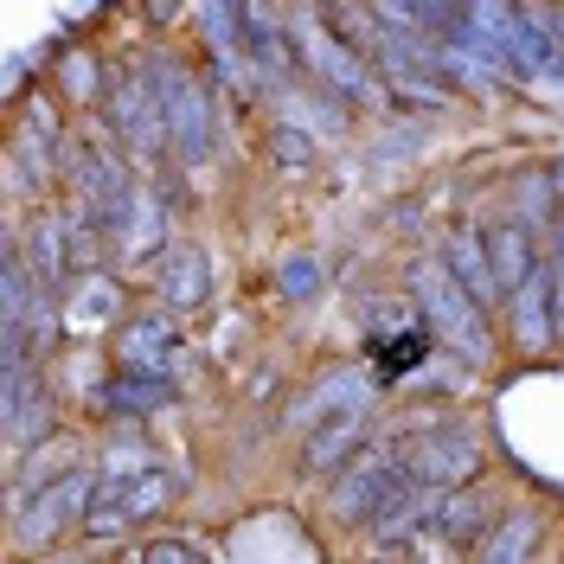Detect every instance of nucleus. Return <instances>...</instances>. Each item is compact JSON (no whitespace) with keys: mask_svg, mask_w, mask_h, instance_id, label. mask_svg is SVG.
<instances>
[{"mask_svg":"<svg viewBox=\"0 0 564 564\" xmlns=\"http://www.w3.org/2000/svg\"><path fill=\"white\" fill-rule=\"evenodd\" d=\"M449 270L462 276V289H468L475 302H500V295H507L500 276H488L494 257H488V231H481V225H462L456 238H449Z\"/></svg>","mask_w":564,"mask_h":564,"instance_id":"nucleus-9","label":"nucleus"},{"mask_svg":"<svg viewBox=\"0 0 564 564\" xmlns=\"http://www.w3.org/2000/svg\"><path fill=\"white\" fill-rule=\"evenodd\" d=\"M359 436H366V411H359V404H347V411H340V423H334V430H321L315 443L302 449V468H308V475H327V468H334V462L359 443Z\"/></svg>","mask_w":564,"mask_h":564,"instance_id":"nucleus-12","label":"nucleus"},{"mask_svg":"<svg viewBox=\"0 0 564 564\" xmlns=\"http://www.w3.org/2000/svg\"><path fill=\"white\" fill-rule=\"evenodd\" d=\"M391 462L398 456H366L347 481L334 488V513H340V520H372V507L398 488V468H391Z\"/></svg>","mask_w":564,"mask_h":564,"instance_id":"nucleus-8","label":"nucleus"},{"mask_svg":"<svg viewBox=\"0 0 564 564\" xmlns=\"http://www.w3.org/2000/svg\"><path fill=\"white\" fill-rule=\"evenodd\" d=\"M545 302H558V276H552V263H539L513 295H507V315H513V340L527 352H545L552 347V315H545Z\"/></svg>","mask_w":564,"mask_h":564,"instance_id":"nucleus-7","label":"nucleus"},{"mask_svg":"<svg viewBox=\"0 0 564 564\" xmlns=\"http://www.w3.org/2000/svg\"><path fill=\"white\" fill-rule=\"evenodd\" d=\"M154 282H161L167 302H199V295H206V257H199V250H174V257L154 270Z\"/></svg>","mask_w":564,"mask_h":564,"instance_id":"nucleus-13","label":"nucleus"},{"mask_svg":"<svg viewBox=\"0 0 564 564\" xmlns=\"http://www.w3.org/2000/svg\"><path fill=\"white\" fill-rule=\"evenodd\" d=\"M174 347V327H167V315H135L122 334H116V352L135 366V359H161V352Z\"/></svg>","mask_w":564,"mask_h":564,"instance_id":"nucleus-14","label":"nucleus"},{"mask_svg":"<svg viewBox=\"0 0 564 564\" xmlns=\"http://www.w3.org/2000/svg\"><path fill=\"white\" fill-rule=\"evenodd\" d=\"M148 77L161 84V104H167V135H174V148L199 161V154L212 148V109H206L199 77H186L180 65H161V58H148Z\"/></svg>","mask_w":564,"mask_h":564,"instance_id":"nucleus-4","label":"nucleus"},{"mask_svg":"<svg viewBox=\"0 0 564 564\" xmlns=\"http://www.w3.org/2000/svg\"><path fill=\"white\" fill-rule=\"evenodd\" d=\"M167 494H174V481H161L154 468H141V475H104V488L90 494V507H84V527L104 532V539L122 527H141V520H154L167 507Z\"/></svg>","mask_w":564,"mask_h":564,"instance_id":"nucleus-2","label":"nucleus"},{"mask_svg":"<svg viewBox=\"0 0 564 564\" xmlns=\"http://www.w3.org/2000/svg\"><path fill=\"white\" fill-rule=\"evenodd\" d=\"M552 174H558V199H564V167H552Z\"/></svg>","mask_w":564,"mask_h":564,"instance_id":"nucleus-21","label":"nucleus"},{"mask_svg":"<svg viewBox=\"0 0 564 564\" xmlns=\"http://www.w3.org/2000/svg\"><path fill=\"white\" fill-rule=\"evenodd\" d=\"M481 468V449H475V436L456 430V423H436L430 436L417 443H404V475L411 481H430V488H456Z\"/></svg>","mask_w":564,"mask_h":564,"instance_id":"nucleus-5","label":"nucleus"},{"mask_svg":"<svg viewBox=\"0 0 564 564\" xmlns=\"http://www.w3.org/2000/svg\"><path fill=\"white\" fill-rule=\"evenodd\" d=\"M532 545H539V513H520L513 527H500L488 545H475V552H481V558H527Z\"/></svg>","mask_w":564,"mask_h":564,"instance_id":"nucleus-16","label":"nucleus"},{"mask_svg":"<svg viewBox=\"0 0 564 564\" xmlns=\"http://www.w3.org/2000/svg\"><path fill=\"white\" fill-rule=\"evenodd\" d=\"M481 231H488L494 276H500V289L513 295V289L539 270V263H532V231H527V225H481Z\"/></svg>","mask_w":564,"mask_h":564,"instance_id":"nucleus-10","label":"nucleus"},{"mask_svg":"<svg viewBox=\"0 0 564 564\" xmlns=\"http://www.w3.org/2000/svg\"><path fill=\"white\" fill-rule=\"evenodd\" d=\"M174 391L167 379H148V366H122V379L104 391V411H122V417H148V411H161Z\"/></svg>","mask_w":564,"mask_h":564,"instance_id":"nucleus-11","label":"nucleus"},{"mask_svg":"<svg viewBox=\"0 0 564 564\" xmlns=\"http://www.w3.org/2000/svg\"><path fill=\"white\" fill-rule=\"evenodd\" d=\"M417 302L430 308V321L456 340L462 359H488V327H475V295L456 282L449 263H443V270H436V263H423V270H417Z\"/></svg>","mask_w":564,"mask_h":564,"instance_id":"nucleus-3","label":"nucleus"},{"mask_svg":"<svg viewBox=\"0 0 564 564\" xmlns=\"http://www.w3.org/2000/svg\"><path fill=\"white\" fill-rule=\"evenodd\" d=\"M282 289H295V295H315V289H321V270H315V257H295V263L282 270Z\"/></svg>","mask_w":564,"mask_h":564,"instance_id":"nucleus-17","label":"nucleus"},{"mask_svg":"<svg viewBox=\"0 0 564 564\" xmlns=\"http://www.w3.org/2000/svg\"><path fill=\"white\" fill-rule=\"evenodd\" d=\"M340 398H359V391H352V372H334V379H321V386L308 391V398H295V417H289V423L315 430L321 411H327V404H340Z\"/></svg>","mask_w":564,"mask_h":564,"instance_id":"nucleus-15","label":"nucleus"},{"mask_svg":"<svg viewBox=\"0 0 564 564\" xmlns=\"http://www.w3.org/2000/svg\"><path fill=\"white\" fill-rule=\"evenodd\" d=\"M180 7H186V0H148V7H141V13H148V20H161V26H167V20H174Z\"/></svg>","mask_w":564,"mask_h":564,"instance_id":"nucleus-19","label":"nucleus"},{"mask_svg":"<svg viewBox=\"0 0 564 564\" xmlns=\"http://www.w3.org/2000/svg\"><path fill=\"white\" fill-rule=\"evenodd\" d=\"M104 122L116 129V135L129 141V154H161L167 148V104H161V84L148 77V70H135V77H122V84H109L104 90Z\"/></svg>","mask_w":564,"mask_h":564,"instance_id":"nucleus-1","label":"nucleus"},{"mask_svg":"<svg viewBox=\"0 0 564 564\" xmlns=\"http://www.w3.org/2000/svg\"><path fill=\"white\" fill-rule=\"evenodd\" d=\"M90 494H97V468H70L65 481L52 494H39L33 507L20 500V513H13V545H20V552H39V539L52 545L58 527H65L58 513H65V507H90Z\"/></svg>","mask_w":564,"mask_h":564,"instance_id":"nucleus-6","label":"nucleus"},{"mask_svg":"<svg viewBox=\"0 0 564 564\" xmlns=\"http://www.w3.org/2000/svg\"><path fill=\"white\" fill-rule=\"evenodd\" d=\"M552 276H558V315H564V245H558V263H552Z\"/></svg>","mask_w":564,"mask_h":564,"instance_id":"nucleus-20","label":"nucleus"},{"mask_svg":"<svg viewBox=\"0 0 564 564\" xmlns=\"http://www.w3.org/2000/svg\"><path fill=\"white\" fill-rule=\"evenodd\" d=\"M141 558H199V545H180V539H154V545H141Z\"/></svg>","mask_w":564,"mask_h":564,"instance_id":"nucleus-18","label":"nucleus"}]
</instances>
